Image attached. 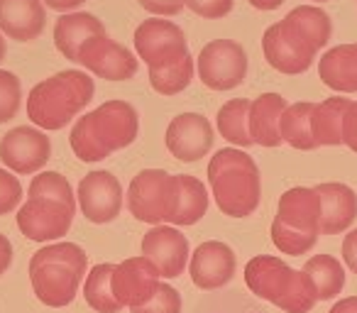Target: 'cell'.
Segmentation results:
<instances>
[{"label":"cell","instance_id":"1","mask_svg":"<svg viewBox=\"0 0 357 313\" xmlns=\"http://www.w3.org/2000/svg\"><path fill=\"white\" fill-rule=\"evenodd\" d=\"M139 118L128 100H108L93 113L76 120L69 135L74 154L81 162H103L110 152L125 149L137 139Z\"/></svg>","mask_w":357,"mask_h":313},{"label":"cell","instance_id":"2","mask_svg":"<svg viewBox=\"0 0 357 313\" xmlns=\"http://www.w3.org/2000/svg\"><path fill=\"white\" fill-rule=\"evenodd\" d=\"M208 184L213 201L230 218H248L262 199V179L257 162L243 149L225 147L211 157Z\"/></svg>","mask_w":357,"mask_h":313},{"label":"cell","instance_id":"3","mask_svg":"<svg viewBox=\"0 0 357 313\" xmlns=\"http://www.w3.org/2000/svg\"><path fill=\"white\" fill-rule=\"evenodd\" d=\"M89 257L76 243H54L37 250L30 259V282L45 306L64 308L76 298Z\"/></svg>","mask_w":357,"mask_h":313},{"label":"cell","instance_id":"4","mask_svg":"<svg viewBox=\"0 0 357 313\" xmlns=\"http://www.w3.org/2000/svg\"><path fill=\"white\" fill-rule=\"evenodd\" d=\"M93 93V79L86 71H59L30 91L27 118L40 130H61L91 103Z\"/></svg>","mask_w":357,"mask_h":313},{"label":"cell","instance_id":"5","mask_svg":"<svg viewBox=\"0 0 357 313\" xmlns=\"http://www.w3.org/2000/svg\"><path fill=\"white\" fill-rule=\"evenodd\" d=\"M245 284L255 296L287 313H308L318 303L316 289L306 272L291 269L284 259L259 254L245 264Z\"/></svg>","mask_w":357,"mask_h":313},{"label":"cell","instance_id":"6","mask_svg":"<svg viewBox=\"0 0 357 313\" xmlns=\"http://www.w3.org/2000/svg\"><path fill=\"white\" fill-rule=\"evenodd\" d=\"M323 220V204L316 189L294 186L282 194L277 218L272 223V243L279 252L301 257L318 243Z\"/></svg>","mask_w":357,"mask_h":313},{"label":"cell","instance_id":"7","mask_svg":"<svg viewBox=\"0 0 357 313\" xmlns=\"http://www.w3.org/2000/svg\"><path fill=\"white\" fill-rule=\"evenodd\" d=\"M178 174L172 176L164 169H142L130 184L128 208L142 223L172 225L178 208Z\"/></svg>","mask_w":357,"mask_h":313},{"label":"cell","instance_id":"8","mask_svg":"<svg viewBox=\"0 0 357 313\" xmlns=\"http://www.w3.org/2000/svg\"><path fill=\"white\" fill-rule=\"evenodd\" d=\"M196 74L211 91L238 89L248 76V54L233 40H213L201 49Z\"/></svg>","mask_w":357,"mask_h":313},{"label":"cell","instance_id":"9","mask_svg":"<svg viewBox=\"0 0 357 313\" xmlns=\"http://www.w3.org/2000/svg\"><path fill=\"white\" fill-rule=\"evenodd\" d=\"M135 52L147 69H162L189 54L184 30L172 20H144L135 30Z\"/></svg>","mask_w":357,"mask_h":313},{"label":"cell","instance_id":"10","mask_svg":"<svg viewBox=\"0 0 357 313\" xmlns=\"http://www.w3.org/2000/svg\"><path fill=\"white\" fill-rule=\"evenodd\" d=\"M76 208L54 199L27 196L25 204L17 208V228L32 243H50L64 238L71 230Z\"/></svg>","mask_w":357,"mask_h":313},{"label":"cell","instance_id":"11","mask_svg":"<svg viewBox=\"0 0 357 313\" xmlns=\"http://www.w3.org/2000/svg\"><path fill=\"white\" fill-rule=\"evenodd\" d=\"M52 142L42 130L20 125L0 139V162L15 174H35L50 162Z\"/></svg>","mask_w":357,"mask_h":313},{"label":"cell","instance_id":"12","mask_svg":"<svg viewBox=\"0 0 357 313\" xmlns=\"http://www.w3.org/2000/svg\"><path fill=\"white\" fill-rule=\"evenodd\" d=\"M262 52L264 59L269 61V66L282 74L296 76L308 71V66L313 64L318 52L303 40L301 35L291 30L287 22H274L272 27L264 30L262 37Z\"/></svg>","mask_w":357,"mask_h":313},{"label":"cell","instance_id":"13","mask_svg":"<svg viewBox=\"0 0 357 313\" xmlns=\"http://www.w3.org/2000/svg\"><path fill=\"white\" fill-rule=\"evenodd\" d=\"M76 64H81L86 71L108 81H128L137 74V59H135V54L128 47L110 40L108 35L91 37L79 49Z\"/></svg>","mask_w":357,"mask_h":313},{"label":"cell","instance_id":"14","mask_svg":"<svg viewBox=\"0 0 357 313\" xmlns=\"http://www.w3.org/2000/svg\"><path fill=\"white\" fill-rule=\"evenodd\" d=\"M79 208L96 225L110 223L123 211V186L110 171H91L79 184Z\"/></svg>","mask_w":357,"mask_h":313},{"label":"cell","instance_id":"15","mask_svg":"<svg viewBox=\"0 0 357 313\" xmlns=\"http://www.w3.org/2000/svg\"><path fill=\"white\" fill-rule=\"evenodd\" d=\"M167 149L178 162H199L213 149V125L201 113H181L167 128Z\"/></svg>","mask_w":357,"mask_h":313},{"label":"cell","instance_id":"16","mask_svg":"<svg viewBox=\"0 0 357 313\" xmlns=\"http://www.w3.org/2000/svg\"><path fill=\"white\" fill-rule=\"evenodd\" d=\"M189 254V240L174 225H154L142 238V257H147L164 279H176L184 272Z\"/></svg>","mask_w":357,"mask_h":313},{"label":"cell","instance_id":"17","mask_svg":"<svg viewBox=\"0 0 357 313\" xmlns=\"http://www.w3.org/2000/svg\"><path fill=\"white\" fill-rule=\"evenodd\" d=\"M159 287V272L147 257H130L115 264L113 272V293L120 306L139 308L154 296Z\"/></svg>","mask_w":357,"mask_h":313},{"label":"cell","instance_id":"18","mask_svg":"<svg viewBox=\"0 0 357 313\" xmlns=\"http://www.w3.org/2000/svg\"><path fill=\"white\" fill-rule=\"evenodd\" d=\"M238 267V259L230 245L220 243V240H208V243L199 245L191 254L189 274L191 282L204 291H213V289H223L230 284Z\"/></svg>","mask_w":357,"mask_h":313},{"label":"cell","instance_id":"19","mask_svg":"<svg viewBox=\"0 0 357 313\" xmlns=\"http://www.w3.org/2000/svg\"><path fill=\"white\" fill-rule=\"evenodd\" d=\"M45 25L42 0H0V32L10 40L32 42L45 32Z\"/></svg>","mask_w":357,"mask_h":313},{"label":"cell","instance_id":"20","mask_svg":"<svg viewBox=\"0 0 357 313\" xmlns=\"http://www.w3.org/2000/svg\"><path fill=\"white\" fill-rule=\"evenodd\" d=\"M318 196L323 204L321 235H337L347 230L357 218V194L347 184H318Z\"/></svg>","mask_w":357,"mask_h":313},{"label":"cell","instance_id":"21","mask_svg":"<svg viewBox=\"0 0 357 313\" xmlns=\"http://www.w3.org/2000/svg\"><path fill=\"white\" fill-rule=\"evenodd\" d=\"M289 108L287 98L279 93H262L250 105V137L259 147H279L284 142L279 125L282 115Z\"/></svg>","mask_w":357,"mask_h":313},{"label":"cell","instance_id":"22","mask_svg":"<svg viewBox=\"0 0 357 313\" xmlns=\"http://www.w3.org/2000/svg\"><path fill=\"white\" fill-rule=\"evenodd\" d=\"M318 76L337 93H357V42L328 49L318 61Z\"/></svg>","mask_w":357,"mask_h":313},{"label":"cell","instance_id":"23","mask_svg":"<svg viewBox=\"0 0 357 313\" xmlns=\"http://www.w3.org/2000/svg\"><path fill=\"white\" fill-rule=\"evenodd\" d=\"M105 35V25L91 13H66L56 20L54 45L69 61H76L79 49L91 37Z\"/></svg>","mask_w":357,"mask_h":313},{"label":"cell","instance_id":"24","mask_svg":"<svg viewBox=\"0 0 357 313\" xmlns=\"http://www.w3.org/2000/svg\"><path fill=\"white\" fill-rule=\"evenodd\" d=\"M313 110H316V103H291L282 115V125H279V132H282V139L287 144H291L294 149H301V152H308V149H316V137H313Z\"/></svg>","mask_w":357,"mask_h":313},{"label":"cell","instance_id":"25","mask_svg":"<svg viewBox=\"0 0 357 313\" xmlns=\"http://www.w3.org/2000/svg\"><path fill=\"white\" fill-rule=\"evenodd\" d=\"M284 22H287L296 35H301L316 52L321 49V47H326L328 40H331V32H333L331 15L316 6L294 8V10L284 17Z\"/></svg>","mask_w":357,"mask_h":313},{"label":"cell","instance_id":"26","mask_svg":"<svg viewBox=\"0 0 357 313\" xmlns=\"http://www.w3.org/2000/svg\"><path fill=\"white\" fill-rule=\"evenodd\" d=\"M350 103V98H340V96L316 103V110H313V137H316L318 147L321 144H326V147L342 144V120H345Z\"/></svg>","mask_w":357,"mask_h":313},{"label":"cell","instance_id":"27","mask_svg":"<svg viewBox=\"0 0 357 313\" xmlns=\"http://www.w3.org/2000/svg\"><path fill=\"white\" fill-rule=\"evenodd\" d=\"M303 272L316 289L318 301H331L345 287V269L331 254H316L303 264Z\"/></svg>","mask_w":357,"mask_h":313},{"label":"cell","instance_id":"28","mask_svg":"<svg viewBox=\"0 0 357 313\" xmlns=\"http://www.w3.org/2000/svg\"><path fill=\"white\" fill-rule=\"evenodd\" d=\"M113 272L115 264H96L89 272L84 284V296L86 303L93 308L96 313H120L123 306L113 293Z\"/></svg>","mask_w":357,"mask_h":313},{"label":"cell","instance_id":"29","mask_svg":"<svg viewBox=\"0 0 357 313\" xmlns=\"http://www.w3.org/2000/svg\"><path fill=\"white\" fill-rule=\"evenodd\" d=\"M250 105H252V100H245V98L228 100L218 110V118H215L220 137L238 144V147L255 144L252 137H250Z\"/></svg>","mask_w":357,"mask_h":313},{"label":"cell","instance_id":"30","mask_svg":"<svg viewBox=\"0 0 357 313\" xmlns=\"http://www.w3.org/2000/svg\"><path fill=\"white\" fill-rule=\"evenodd\" d=\"M178 184H181V191H178V208L176 215H174L172 225H196L208 211V191L201 184L196 176L189 174H178Z\"/></svg>","mask_w":357,"mask_h":313},{"label":"cell","instance_id":"31","mask_svg":"<svg viewBox=\"0 0 357 313\" xmlns=\"http://www.w3.org/2000/svg\"><path fill=\"white\" fill-rule=\"evenodd\" d=\"M191 81H194V56H191V52L174 64L149 71V84L162 96L181 93L184 89H189Z\"/></svg>","mask_w":357,"mask_h":313},{"label":"cell","instance_id":"32","mask_svg":"<svg viewBox=\"0 0 357 313\" xmlns=\"http://www.w3.org/2000/svg\"><path fill=\"white\" fill-rule=\"evenodd\" d=\"M27 196L54 199V201H61V204L71 206V208H76L74 189H71L69 179H66V176H61L59 171H42V174H37L35 179H32Z\"/></svg>","mask_w":357,"mask_h":313},{"label":"cell","instance_id":"33","mask_svg":"<svg viewBox=\"0 0 357 313\" xmlns=\"http://www.w3.org/2000/svg\"><path fill=\"white\" fill-rule=\"evenodd\" d=\"M22 103V86L13 71L0 69V125L10 123Z\"/></svg>","mask_w":357,"mask_h":313},{"label":"cell","instance_id":"34","mask_svg":"<svg viewBox=\"0 0 357 313\" xmlns=\"http://www.w3.org/2000/svg\"><path fill=\"white\" fill-rule=\"evenodd\" d=\"M132 313H181V293L169 284L159 282L154 296L144 306L132 308Z\"/></svg>","mask_w":357,"mask_h":313},{"label":"cell","instance_id":"35","mask_svg":"<svg viewBox=\"0 0 357 313\" xmlns=\"http://www.w3.org/2000/svg\"><path fill=\"white\" fill-rule=\"evenodd\" d=\"M22 201V186L13 171L0 169V215H8Z\"/></svg>","mask_w":357,"mask_h":313},{"label":"cell","instance_id":"36","mask_svg":"<svg viewBox=\"0 0 357 313\" xmlns=\"http://www.w3.org/2000/svg\"><path fill=\"white\" fill-rule=\"evenodd\" d=\"M235 0H186V8L191 13L201 17H208V20H220V17L230 15L233 13Z\"/></svg>","mask_w":357,"mask_h":313},{"label":"cell","instance_id":"37","mask_svg":"<svg viewBox=\"0 0 357 313\" xmlns=\"http://www.w3.org/2000/svg\"><path fill=\"white\" fill-rule=\"evenodd\" d=\"M147 13L159 17H174L186 8V0H137Z\"/></svg>","mask_w":357,"mask_h":313},{"label":"cell","instance_id":"38","mask_svg":"<svg viewBox=\"0 0 357 313\" xmlns=\"http://www.w3.org/2000/svg\"><path fill=\"white\" fill-rule=\"evenodd\" d=\"M342 144L357 152V100H352L342 120Z\"/></svg>","mask_w":357,"mask_h":313},{"label":"cell","instance_id":"39","mask_svg":"<svg viewBox=\"0 0 357 313\" xmlns=\"http://www.w3.org/2000/svg\"><path fill=\"white\" fill-rule=\"evenodd\" d=\"M342 259H345L347 267L357 274V228L350 230V233L345 235V240H342Z\"/></svg>","mask_w":357,"mask_h":313},{"label":"cell","instance_id":"40","mask_svg":"<svg viewBox=\"0 0 357 313\" xmlns=\"http://www.w3.org/2000/svg\"><path fill=\"white\" fill-rule=\"evenodd\" d=\"M10 264H13V245L6 235L0 233V277L10 269Z\"/></svg>","mask_w":357,"mask_h":313},{"label":"cell","instance_id":"41","mask_svg":"<svg viewBox=\"0 0 357 313\" xmlns=\"http://www.w3.org/2000/svg\"><path fill=\"white\" fill-rule=\"evenodd\" d=\"M45 6H50L52 10H59V13H69V10H76L79 6H84L86 0H42Z\"/></svg>","mask_w":357,"mask_h":313},{"label":"cell","instance_id":"42","mask_svg":"<svg viewBox=\"0 0 357 313\" xmlns=\"http://www.w3.org/2000/svg\"><path fill=\"white\" fill-rule=\"evenodd\" d=\"M328 313H357V296L340 298V301H337Z\"/></svg>","mask_w":357,"mask_h":313},{"label":"cell","instance_id":"43","mask_svg":"<svg viewBox=\"0 0 357 313\" xmlns=\"http://www.w3.org/2000/svg\"><path fill=\"white\" fill-rule=\"evenodd\" d=\"M284 0H250V6L257 8V10H277Z\"/></svg>","mask_w":357,"mask_h":313},{"label":"cell","instance_id":"44","mask_svg":"<svg viewBox=\"0 0 357 313\" xmlns=\"http://www.w3.org/2000/svg\"><path fill=\"white\" fill-rule=\"evenodd\" d=\"M6 52H8V47H6V35L0 32V61L6 59Z\"/></svg>","mask_w":357,"mask_h":313},{"label":"cell","instance_id":"45","mask_svg":"<svg viewBox=\"0 0 357 313\" xmlns=\"http://www.w3.org/2000/svg\"><path fill=\"white\" fill-rule=\"evenodd\" d=\"M318 3H323V0H318Z\"/></svg>","mask_w":357,"mask_h":313}]
</instances>
